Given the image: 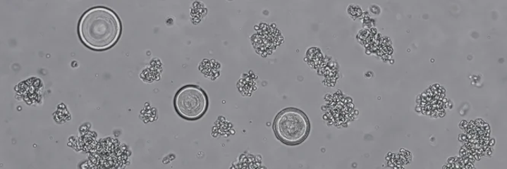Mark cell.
Segmentation results:
<instances>
[{
  "label": "cell",
  "instance_id": "cell-1",
  "mask_svg": "<svg viewBox=\"0 0 507 169\" xmlns=\"http://www.w3.org/2000/svg\"><path fill=\"white\" fill-rule=\"evenodd\" d=\"M82 42L90 49L104 51L116 44L121 34V23L111 9L98 6L85 12L79 23Z\"/></svg>",
  "mask_w": 507,
  "mask_h": 169
},
{
  "label": "cell",
  "instance_id": "cell-2",
  "mask_svg": "<svg viewBox=\"0 0 507 169\" xmlns=\"http://www.w3.org/2000/svg\"><path fill=\"white\" fill-rule=\"evenodd\" d=\"M310 130L309 119L298 109H285L274 120V130L276 137L290 146L303 142L307 138Z\"/></svg>",
  "mask_w": 507,
  "mask_h": 169
},
{
  "label": "cell",
  "instance_id": "cell-3",
  "mask_svg": "<svg viewBox=\"0 0 507 169\" xmlns=\"http://www.w3.org/2000/svg\"><path fill=\"white\" fill-rule=\"evenodd\" d=\"M174 106L177 114L187 120L202 118L209 106L207 93L195 84H187L176 94Z\"/></svg>",
  "mask_w": 507,
  "mask_h": 169
},
{
  "label": "cell",
  "instance_id": "cell-4",
  "mask_svg": "<svg viewBox=\"0 0 507 169\" xmlns=\"http://www.w3.org/2000/svg\"><path fill=\"white\" fill-rule=\"evenodd\" d=\"M126 146L116 139L105 138L99 141L91 154L92 162L99 168H119L127 163Z\"/></svg>",
  "mask_w": 507,
  "mask_h": 169
},
{
  "label": "cell",
  "instance_id": "cell-5",
  "mask_svg": "<svg viewBox=\"0 0 507 169\" xmlns=\"http://www.w3.org/2000/svg\"><path fill=\"white\" fill-rule=\"evenodd\" d=\"M282 41L283 37L279 30L265 24L262 25L259 30L252 37L256 51L262 56L272 54Z\"/></svg>",
  "mask_w": 507,
  "mask_h": 169
},
{
  "label": "cell",
  "instance_id": "cell-6",
  "mask_svg": "<svg viewBox=\"0 0 507 169\" xmlns=\"http://www.w3.org/2000/svg\"><path fill=\"white\" fill-rule=\"evenodd\" d=\"M353 106L349 98L334 95L329 106V116L332 123L341 125L352 116Z\"/></svg>",
  "mask_w": 507,
  "mask_h": 169
},
{
  "label": "cell",
  "instance_id": "cell-7",
  "mask_svg": "<svg viewBox=\"0 0 507 169\" xmlns=\"http://www.w3.org/2000/svg\"><path fill=\"white\" fill-rule=\"evenodd\" d=\"M460 127H461L462 128H465V127H468V124L466 123L465 120H463V121L462 122V124L460 125Z\"/></svg>",
  "mask_w": 507,
  "mask_h": 169
},
{
  "label": "cell",
  "instance_id": "cell-8",
  "mask_svg": "<svg viewBox=\"0 0 507 169\" xmlns=\"http://www.w3.org/2000/svg\"><path fill=\"white\" fill-rule=\"evenodd\" d=\"M459 140H461V141L468 140L467 136L461 135L460 137H459Z\"/></svg>",
  "mask_w": 507,
  "mask_h": 169
},
{
  "label": "cell",
  "instance_id": "cell-9",
  "mask_svg": "<svg viewBox=\"0 0 507 169\" xmlns=\"http://www.w3.org/2000/svg\"><path fill=\"white\" fill-rule=\"evenodd\" d=\"M422 111V107H420V106H419V107H417V111Z\"/></svg>",
  "mask_w": 507,
  "mask_h": 169
},
{
  "label": "cell",
  "instance_id": "cell-10",
  "mask_svg": "<svg viewBox=\"0 0 507 169\" xmlns=\"http://www.w3.org/2000/svg\"><path fill=\"white\" fill-rule=\"evenodd\" d=\"M444 115H445V113H444V112L439 113L440 117H444Z\"/></svg>",
  "mask_w": 507,
  "mask_h": 169
}]
</instances>
